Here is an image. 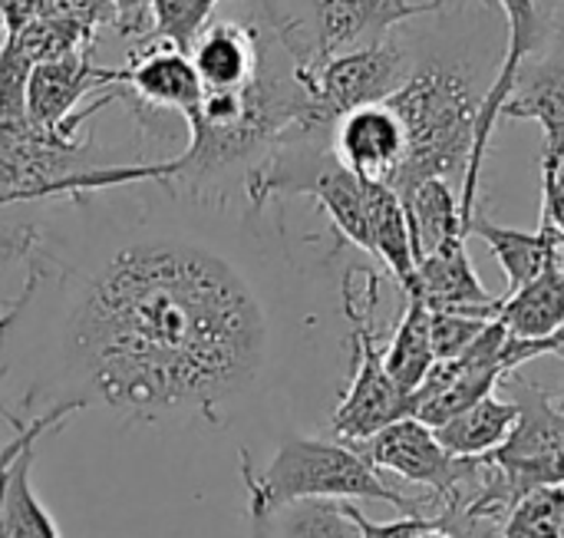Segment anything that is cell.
I'll return each mask as SVG.
<instances>
[{
    "label": "cell",
    "instance_id": "obj_1",
    "mask_svg": "<svg viewBox=\"0 0 564 538\" xmlns=\"http://www.w3.org/2000/svg\"><path fill=\"white\" fill-rule=\"evenodd\" d=\"M0 222L23 284L0 311V390L20 420L109 410L225 427L264 387L278 327L245 189L139 179Z\"/></svg>",
    "mask_w": 564,
    "mask_h": 538
},
{
    "label": "cell",
    "instance_id": "obj_2",
    "mask_svg": "<svg viewBox=\"0 0 564 538\" xmlns=\"http://www.w3.org/2000/svg\"><path fill=\"white\" fill-rule=\"evenodd\" d=\"M188 146L169 159L172 182L185 189H245V179L271 155V149L314 122V103L297 76L291 53L268 30L264 60L254 79L231 93H205L195 112L185 116Z\"/></svg>",
    "mask_w": 564,
    "mask_h": 538
},
{
    "label": "cell",
    "instance_id": "obj_3",
    "mask_svg": "<svg viewBox=\"0 0 564 538\" xmlns=\"http://www.w3.org/2000/svg\"><path fill=\"white\" fill-rule=\"evenodd\" d=\"M241 483L248 489L251 519L271 523L274 513L307 499H370L387 503L400 516H443L436 499H413L350 443L340 437H301L288 433L268 466H254L251 453L241 450Z\"/></svg>",
    "mask_w": 564,
    "mask_h": 538
},
{
    "label": "cell",
    "instance_id": "obj_4",
    "mask_svg": "<svg viewBox=\"0 0 564 538\" xmlns=\"http://www.w3.org/2000/svg\"><path fill=\"white\" fill-rule=\"evenodd\" d=\"M519 420L509 440L486 456V486L459 509H453L456 529H499L509 509L532 489L564 486V404L522 370L502 377Z\"/></svg>",
    "mask_w": 564,
    "mask_h": 538
},
{
    "label": "cell",
    "instance_id": "obj_5",
    "mask_svg": "<svg viewBox=\"0 0 564 538\" xmlns=\"http://www.w3.org/2000/svg\"><path fill=\"white\" fill-rule=\"evenodd\" d=\"M406 132V159L390 189L400 202L426 179H453L466 172L482 99L473 79L449 63H426L387 99Z\"/></svg>",
    "mask_w": 564,
    "mask_h": 538
},
{
    "label": "cell",
    "instance_id": "obj_6",
    "mask_svg": "<svg viewBox=\"0 0 564 538\" xmlns=\"http://www.w3.org/2000/svg\"><path fill=\"white\" fill-rule=\"evenodd\" d=\"M443 0H254V17L291 53L297 73L390 40V30L420 13H440Z\"/></svg>",
    "mask_w": 564,
    "mask_h": 538
},
{
    "label": "cell",
    "instance_id": "obj_7",
    "mask_svg": "<svg viewBox=\"0 0 564 538\" xmlns=\"http://www.w3.org/2000/svg\"><path fill=\"white\" fill-rule=\"evenodd\" d=\"M377 298H380V281L373 271H350L344 278V314L350 321L354 374L330 417V430L334 437L350 443L370 440L390 423L413 417V394L400 390L383 367L380 331L373 321Z\"/></svg>",
    "mask_w": 564,
    "mask_h": 538
},
{
    "label": "cell",
    "instance_id": "obj_8",
    "mask_svg": "<svg viewBox=\"0 0 564 538\" xmlns=\"http://www.w3.org/2000/svg\"><path fill=\"white\" fill-rule=\"evenodd\" d=\"M380 473H393L403 483L423 486L440 513H453L459 506H466L489 476V463L486 456L476 460H463L453 456L433 433V427L420 423L416 417L397 420L387 430L373 433L370 440H357L354 443Z\"/></svg>",
    "mask_w": 564,
    "mask_h": 538
},
{
    "label": "cell",
    "instance_id": "obj_9",
    "mask_svg": "<svg viewBox=\"0 0 564 538\" xmlns=\"http://www.w3.org/2000/svg\"><path fill=\"white\" fill-rule=\"evenodd\" d=\"M314 103V122L334 129L340 116L360 106L387 103L410 76L413 63L406 50L393 40L340 53L317 66L314 73H297Z\"/></svg>",
    "mask_w": 564,
    "mask_h": 538
},
{
    "label": "cell",
    "instance_id": "obj_10",
    "mask_svg": "<svg viewBox=\"0 0 564 538\" xmlns=\"http://www.w3.org/2000/svg\"><path fill=\"white\" fill-rule=\"evenodd\" d=\"M496 3L509 17V46H506V60H502V69H499L492 89L482 96V109H479V122H476V142H473V152H469V162H466V172H463L459 212H463L466 228L476 218L479 175H482V165H486V155H489V142H492L496 122L502 119V106L509 103V96L516 89V79H519V73L525 66V60L542 46L545 20H549L542 13L539 0H496Z\"/></svg>",
    "mask_w": 564,
    "mask_h": 538
},
{
    "label": "cell",
    "instance_id": "obj_11",
    "mask_svg": "<svg viewBox=\"0 0 564 538\" xmlns=\"http://www.w3.org/2000/svg\"><path fill=\"white\" fill-rule=\"evenodd\" d=\"M66 417L43 413L26 420L10 443L0 446V538H59V529L40 496L33 493V446L43 433L59 430Z\"/></svg>",
    "mask_w": 564,
    "mask_h": 538
},
{
    "label": "cell",
    "instance_id": "obj_12",
    "mask_svg": "<svg viewBox=\"0 0 564 538\" xmlns=\"http://www.w3.org/2000/svg\"><path fill=\"white\" fill-rule=\"evenodd\" d=\"M330 146L337 162L360 182L390 185L406 159V132L387 103L350 109L334 122Z\"/></svg>",
    "mask_w": 564,
    "mask_h": 538
},
{
    "label": "cell",
    "instance_id": "obj_13",
    "mask_svg": "<svg viewBox=\"0 0 564 538\" xmlns=\"http://www.w3.org/2000/svg\"><path fill=\"white\" fill-rule=\"evenodd\" d=\"M268 46V26L251 13V20H212L188 56L205 93H231L254 79Z\"/></svg>",
    "mask_w": 564,
    "mask_h": 538
},
{
    "label": "cell",
    "instance_id": "obj_14",
    "mask_svg": "<svg viewBox=\"0 0 564 538\" xmlns=\"http://www.w3.org/2000/svg\"><path fill=\"white\" fill-rule=\"evenodd\" d=\"M122 86L129 89V99L135 106L169 109L182 119L195 112L205 99V86L195 73L192 56L159 40H149L132 53L129 66H122Z\"/></svg>",
    "mask_w": 564,
    "mask_h": 538
},
{
    "label": "cell",
    "instance_id": "obj_15",
    "mask_svg": "<svg viewBox=\"0 0 564 538\" xmlns=\"http://www.w3.org/2000/svg\"><path fill=\"white\" fill-rule=\"evenodd\" d=\"M406 298H420L430 311H459L473 318H499L502 298H492L466 251V238H449L416 261V281Z\"/></svg>",
    "mask_w": 564,
    "mask_h": 538
},
{
    "label": "cell",
    "instance_id": "obj_16",
    "mask_svg": "<svg viewBox=\"0 0 564 538\" xmlns=\"http://www.w3.org/2000/svg\"><path fill=\"white\" fill-rule=\"evenodd\" d=\"M469 235H479L489 245V251L496 255V261L506 271L509 294L525 288L549 268H558L564 248V235L549 222H542L539 232H516V228H502V225L476 215L469 222Z\"/></svg>",
    "mask_w": 564,
    "mask_h": 538
},
{
    "label": "cell",
    "instance_id": "obj_17",
    "mask_svg": "<svg viewBox=\"0 0 564 538\" xmlns=\"http://www.w3.org/2000/svg\"><path fill=\"white\" fill-rule=\"evenodd\" d=\"M367 192V225H370V255L383 261L403 294L416 281V251L400 195L383 182H364Z\"/></svg>",
    "mask_w": 564,
    "mask_h": 538
},
{
    "label": "cell",
    "instance_id": "obj_18",
    "mask_svg": "<svg viewBox=\"0 0 564 538\" xmlns=\"http://www.w3.org/2000/svg\"><path fill=\"white\" fill-rule=\"evenodd\" d=\"M506 119H535L545 132L542 162H555L564 149V56H555L529 73H519L509 103L502 106Z\"/></svg>",
    "mask_w": 564,
    "mask_h": 538
},
{
    "label": "cell",
    "instance_id": "obj_19",
    "mask_svg": "<svg viewBox=\"0 0 564 538\" xmlns=\"http://www.w3.org/2000/svg\"><path fill=\"white\" fill-rule=\"evenodd\" d=\"M519 420V410L509 397H482L473 407H466L463 413H456L449 423L436 427V440L463 460H476V456H489L492 450H499L512 427Z\"/></svg>",
    "mask_w": 564,
    "mask_h": 538
},
{
    "label": "cell",
    "instance_id": "obj_20",
    "mask_svg": "<svg viewBox=\"0 0 564 538\" xmlns=\"http://www.w3.org/2000/svg\"><path fill=\"white\" fill-rule=\"evenodd\" d=\"M406 222H410V235H413V251L416 261L430 251H436L443 241L449 238H469V228L463 222L459 212V198L453 192V185L446 179H426L420 182L406 198Z\"/></svg>",
    "mask_w": 564,
    "mask_h": 538
},
{
    "label": "cell",
    "instance_id": "obj_21",
    "mask_svg": "<svg viewBox=\"0 0 564 538\" xmlns=\"http://www.w3.org/2000/svg\"><path fill=\"white\" fill-rule=\"evenodd\" d=\"M499 321L512 337L522 341H542L552 337L564 324V275L558 268H549L525 288L502 298Z\"/></svg>",
    "mask_w": 564,
    "mask_h": 538
},
{
    "label": "cell",
    "instance_id": "obj_22",
    "mask_svg": "<svg viewBox=\"0 0 564 538\" xmlns=\"http://www.w3.org/2000/svg\"><path fill=\"white\" fill-rule=\"evenodd\" d=\"M433 364H436V354H433V334H430V308L420 298H406V311L390 344L383 347V367L400 390L413 394L426 380Z\"/></svg>",
    "mask_w": 564,
    "mask_h": 538
},
{
    "label": "cell",
    "instance_id": "obj_23",
    "mask_svg": "<svg viewBox=\"0 0 564 538\" xmlns=\"http://www.w3.org/2000/svg\"><path fill=\"white\" fill-rule=\"evenodd\" d=\"M357 506L344 499H307L284 506L278 516V538H364Z\"/></svg>",
    "mask_w": 564,
    "mask_h": 538
},
{
    "label": "cell",
    "instance_id": "obj_24",
    "mask_svg": "<svg viewBox=\"0 0 564 538\" xmlns=\"http://www.w3.org/2000/svg\"><path fill=\"white\" fill-rule=\"evenodd\" d=\"M221 0H152V36L188 53L198 33L212 23V13ZM145 40V43H149Z\"/></svg>",
    "mask_w": 564,
    "mask_h": 538
},
{
    "label": "cell",
    "instance_id": "obj_25",
    "mask_svg": "<svg viewBox=\"0 0 564 538\" xmlns=\"http://www.w3.org/2000/svg\"><path fill=\"white\" fill-rule=\"evenodd\" d=\"M502 529L535 538H564V486H542L525 493L509 509Z\"/></svg>",
    "mask_w": 564,
    "mask_h": 538
},
{
    "label": "cell",
    "instance_id": "obj_26",
    "mask_svg": "<svg viewBox=\"0 0 564 538\" xmlns=\"http://www.w3.org/2000/svg\"><path fill=\"white\" fill-rule=\"evenodd\" d=\"M489 318H473L459 311H430V334H433V354L436 361L459 357L482 331Z\"/></svg>",
    "mask_w": 564,
    "mask_h": 538
},
{
    "label": "cell",
    "instance_id": "obj_27",
    "mask_svg": "<svg viewBox=\"0 0 564 538\" xmlns=\"http://www.w3.org/2000/svg\"><path fill=\"white\" fill-rule=\"evenodd\" d=\"M43 17L76 23L93 40H96L99 26H116V10L109 0H43Z\"/></svg>",
    "mask_w": 564,
    "mask_h": 538
},
{
    "label": "cell",
    "instance_id": "obj_28",
    "mask_svg": "<svg viewBox=\"0 0 564 538\" xmlns=\"http://www.w3.org/2000/svg\"><path fill=\"white\" fill-rule=\"evenodd\" d=\"M116 10V33L145 43L152 36V0H109Z\"/></svg>",
    "mask_w": 564,
    "mask_h": 538
},
{
    "label": "cell",
    "instance_id": "obj_29",
    "mask_svg": "<svg viewBox=\"0 0 564 538\" xmlns=\"http://www.w3.org/2000/svg\"><path fill=\"white\" fill-rule=\"evenodd\" d=\"M43 17V0H0V40Z\"/></svg>",
    "mask_w": 564,
    "mask_h": 538
},
{
    "label": "cell",
    "instance_id": "obj_30",
    "mask_svg": "<svg viewBox=\"0 0 564 538\" xmlns=\"http://www.w3.org/2000/svg\"><path fill=\"white\" fill-rule=\"evenodd\" d=\"M542 222L564 235V182L549 172H542Z\"/></svg>",
    "mask_w": 564,
    "mask_h": 538
},
{
    "label": "cell",
    "instance_id": "obj_31",
    "mask_svg": "<svg viewBox=\"0 0 564 538\" xmlns=\"http://www.w3.org/2000/svg\"><path fill=\"white\" fill-rule=\"evenodd\" d=\"M0 423L3 427H10L13 433H20V430H26V420H20L10 407H3V400H0Z\"/></svg>",
    "mask_w": 564,
    "mask_h": 538
},
{
    "label": "cell",
    "instance_id": "obj_32",
    "mask_svg": "<svg viewBox=\"0 0 564 538\" xmlns=\"http://www.w3.org/2000/svg\"><path fill=\"white\" fill-rule=\"evenodd\" d=\"M542 172H549V175H555L558 182H564V149L558 152L555 162H542Z\"/></svg>",
    "mask_w": 564,
    "mask_h": 538
},
{
    "label": "cell",
    "instance_id": "obj_33",
    "mask_svg": "<svg viewBox=\"0 0 564 538\" xmlns=\"http://www.w3.org/2000/svg\"><path fill=\"white\" fill-rule=\"evenodd\" d=\"M555 3H558V0H539V7H542V13H545V17L552 13V7H555Z\"/></svg>",
    "mask_w": 564,
    "mask_h": 538
},
{
    "label": "cell",
    "instance_id": "obj_34",
    "mask_svg": "<svg viewBox=\"0 0 564 538\" xmlns=\"http://www.w3.org/2000/svg\"><path fill=\"white\" fill-rule=\"evenodd\" d=\"M502 538H535V536H522V532H506V529H502Z\"/></svg>",
    "mask_w": 564,
    "mask_h": 538
},
{
    "label": "cell",
    "instance_id": "obj_35",
    "mask_svg": "<svg viewBox=\"0 0 564 538\" xmlns=\"http://www.w3.org/2000/svg\"><path fill=\"white\" fill-rule=\"evenodd\" d=\"M558 271L564 275V248H562V258H558Z\"/></svg>",
    "mask_w": 564,
    "mask_h": 538
}]
</instances>
